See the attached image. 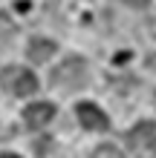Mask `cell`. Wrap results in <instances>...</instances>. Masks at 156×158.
<instances>
[{
  "mask_svg": "<svg viewBox=\"0 0 156 158\" xmlns=\"http://www.w3.org/2000/svg\"><path fill=\"white\" fill-rule=\"evenodd\" d=\"M75 115H78V121H81V127H84V129H93V132H104V129L110 127L107 115H104L96 104H78V106H75Z\"/></svg>",
  "mask_w": 156,
  "mask_h": 158,
  "instance_id": "4",
  "label": "cell"
},
{
  "mask_svg": "<svg viewBox=\"0 0 156 158\" xmlns=\"http://www.w3.org/2000/svg\"><path fill=\"white\" fill-rule=\"evenodd\" d=\"M49 138H41V141H35V152H38V155H47L49 152Z\"/></svg>",
  "mask_w": 156,
  "mask_h": 158,
  "instance_id": "8",
  "label": "cell"
},
{
  "mask_svg": "<svg viewBox=\"0 0 156 158\" xmlns=\"http://www.w3.org/2000/svg\"><path fill=\"white\" fill-rule=\"evenodd\" d=\"M93 158H124V155H122V150H116L113 144H101V147H96Z\"/></svg>",
  "mask_w": 156,
  "mask_h": 158,
  "instance_id": "7",
  "label": "cell"
},
{
  "mask_svg": "<svg viewBox=\"0 0 156 158\" xmlns=\"http://www.w3.org/2000/svg\"><path fill=\"white\" fill-rule=\"evenodd\" d=\"M0 158H20V155H12V152H6V155H0Z\"/></svg>",
  "mask_w": 156,
  "mask_h": 158,
  "instance_id": "10",
  "label": "cell"
},
{
  "mask_svg": "<svg viewBox=\"0 0 156 158\" xmlns=\"http://www.w3.org/2000/svg\"><path fill=\"white\" fill-rule=\"evenodd\" d=\"M52 83L61 89H81L87 83V63L81 58H67L52 72Z\"/></svg>",
  "mask_w": 156,
  "mask_h": 158,
  "instance_id": "2",
  "label": "cell"
},
{
  "mask_svg": "<svg viewBox=\"0 0 156 158\" xmlns=\"http://www.w3.org/2000/svg\"><path fill=\"white\" fill-rule=\"evenodd\" d=\"M52 118H55V106H52V104H47V101L29 104V106H26V112H23L26 127H32V129H41V127H47Z\"/></svg>",
  "mask_w": 156,
  "mask_h": 158,
  "instance_id": "5",
  "label": "cell"
},
{
  "mask_svg": "<svg viewBox=\"0 0 156 158\" xmlns=\"http://www.w3.org/2000/svg\"><path fill=\"white\" fill-rule=\"evenodd\" d=\"M0 86L6 92H12V95H17V98H26V95L38 92V78L23 66H6L0 72Z\"/></svg>",
  "mask_w": 156,
  "mask_h": 158,
  "instance_id": "1",
  "label": "cell"
},
{
  "mask_svg": "<svg viewBox=\"0 0 156 158\" xmlns=\"http://www.w3.org/2000/svg\"><path fill=\"white\" fill-rule=\"evenodd\" d=\"M122 3H127V6H136V9H145L150 3V0H122Z\"/></svg>",
  "mask_w": 156,
  "mask_h": 158,
  "instance_id": "9",
  "label": "cell"
},
{
  "mask_svg": "<svg viewBox=\"0 0 156 158\" xmlns=\"http://www.w3.org/2000/svg\"><path fill=\"white\" fill-rule=\"evenodd\" d=\"M55 49H58V46H55L52 40H47V38H35V40H29V60L32 63H47L52 55H55Z\"/></svg>",
  "mask_w": 156,
  "mask_h": 158,
  "instance_id": "6",
  "label": "cell"
},
{
  "mask_svg": "<svg viewBox=\"0 0 156 158\" xmlns=\"http://www.w3.org/2000/svg\"><path fill=\"white\" fill-rule=\"evenodd\" d=\"M127 144L136 152H156V121H139L127 132Z\"/></svg>",
  "mask_w": 156,
  "mask_h": 158,
  "instance_id": "3",
  "label": "cell"
}]
</instances>
